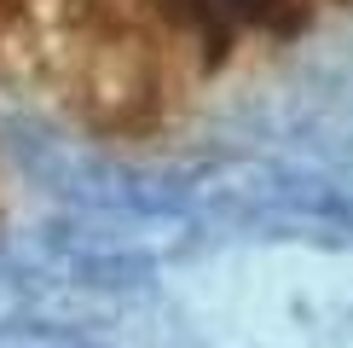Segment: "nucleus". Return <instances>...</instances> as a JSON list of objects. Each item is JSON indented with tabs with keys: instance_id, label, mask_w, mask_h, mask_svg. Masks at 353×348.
<instances>
[{
	"instance_id": "f257e3e1",
	"label": "nucleus",
	"mask_w": 353,
	"mask_h": 348,
	"mask_svg": "<svg viewBox=\"0 0 353 348\" xmlns=\"http://www.w3.org/2000/svg\"><path fill=\"white\" fill-rule=\"evenodd\" d=\"M163 87H168V58L163 35L145 29L122 12L93 18V29L76 47V93L87 116L99 128H145L163 110Z\"/></svg>"
},
{
	"instance_id": "f03ea898",
	"label": "nucleus",
	"mask_w": 353,
	"mask_h": 348,
	"mask_svg": "<svg viewBox=\"0 0 353 348\" xmlns=\"http://www.w3.org/2000/svg\"><path fill=\"white\" fill-rule=\"evenodd\" d=\"M23 12H29V0H0V47H6V41L18 35V23H23Z\"/></svg>"
}]
</instances>
